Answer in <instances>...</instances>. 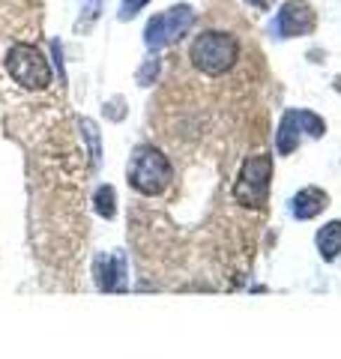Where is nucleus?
<instances>
[{"label": "nucleus", "instance_id": "f257e3e1", "mask_svg": "<svg viewBox=\"0 0 341 359\" xmlns=\"http://www.w3.org/2000/svg\"><path fill=\"white\" fill-rule=\"evenodd\" d=\"M189 57L195 63V69L203 75H225L236 63V57H240V45H236L231 33L210 30V33H201L192 42Z\"/></svg>", "mask_w": 341, "mask_h": 359}, {"label": "nucleus", "instance_id": "f03ea898", "mask_svg": "<svg viewBox=\"0 0 341 359\" xmlns=\"http://www.w3.org/2000/svg\"><path fill=\"white\" fill-rule=\"evenodd\" d=\"M174 180V171H170V162L165 153H159L156 147H138L129 162V186L141 195H162L165 189Z\"/></svg>", "mask_w": 341, "mask_h": 359}, {"label": "nucleus", "instance_id": "7ed1b4c3", "mask_svg": "<svg viewBox=\"0 0 341 359\" xmlns=\"http://www.w3.org/2000/svg\"><path fill=\"white\" fill-rule=\"evenodd\" d=\"M6 69L13 75V81L25 90H45L51 84V66L42 57L36 45H27V42L13 45L6 57Z\"/></svg>", "mask_w": 341, "mask_h": 359}, {"label": "nucleus", "instance_id": "20e7f679", "mask_svg": "<svg viewBox=\"0 0 341 359\" xmlns=\"http://www.w3.org/2000/svg\"><path fill=\"white\" fill-rule=\"evenodd\" d=\"M269 177H272V156L260 153V156L246 159L240 180H236V186H234V201L243 207H260L267 201Z\"/></svg>", "mask_w": 341, "mask_h": 359}, {"label": "nucleus", "instance_id": "39448f33", "mask_svg": "<svg viewBox=\"0 0 341 359\" xmlns=\"http://www.w3.org/2000/svg\"><path fill=\"white\" fill-rule=\"evenodd\" d=\"M195 25V9L192 6H170L165 13H159L150 18V25L144 30V42L147 48H165V45L177 42L180 36H186L189 27Z\"/></svg>", "mask_w": 341, "mask_h": 359}, {"label": "nucleus", "instance_id": "423d86ee", "mask_svg": "<svg viewBox=\"0 0 341 359\" xmlns=\"http://www.w3.org/2000/svg\"><path fill=\"white\" fill-rule=\"evenodd\" d=\"M314 9L305 0H288L281 6V13L276 18V33L279 39H290V36H305L314 30Z\"/></svg>", "mask_w": 341, "mask_h": 359}, {"label": "nucleus", "instance_id": "0eeeda50", "mask_svg": "<svg viewBox=\"0 0 341 359\" xmlns=\"http://www.w3.org/2000/svg\"><path fill=\"white\" fill-rule=\"evenodd\" d=\"M326 207H329V195L317 186H305L302 192H297L290 201V210L297 219H314V216H321Z\"/></svg>", "mask_w": 341, "mask_h": 359}, {"label": "nucleus", "instance_id": "6e6552de", "mask_svg": "<svg viewBox=\"0 0 341 359\" xmlns=\"http://www.w3.org/2000/svg\"><path fill=\"white\" fill-rule=\"evenodd\" d=\"M317 252H321V257L329 264L341 255V219L326 222L323 228L317 231Z\"/></svg>", "mask_w": 341, "mask_h": 359}, {"label": "nucleus", "instance_id": "1a4fd4ad", "mask_svg": "<svg viewBox=\"0 0 341 359\" xmlns=\"http://www.w3.org/2000/svg\"><path fill=\"white\" fill-rule=\"evenodd\" d=\"M300 147V126H297V114L288 111V114L281 117V126H279V153L288 156Z\"/></svg>", "mask_w": 341, "mask_h": 359}, {"label": "nucleus", "instance_id": "9d476101", "mask_svg": "<svg viewBox=\"0 0 341 359\" xmlns=\"http://www.w3.org/2000/svg\"><path fill=\"white\" fill-rule=\"evenodd\" d=\"M297 114V126H300V132H305L309 138H321V135L326 132V123L317 117V114H312V111H293Z\"/></svg>", "mask_w": 341, "mask_h": 359}, {"label": "nucleus", "instance_id": "9b49d317", "mask_svg": "<svg viewBox=\"0 0 341 359\" xmlns=\"http://www.w3.org/2000/svg\"><path fill=\"white\" fill-rule=\"evenodd\" d=\"M114 201H117V198H114V189L111 186H102L99 189V192H96V210H99V216H114Z\"/></svg>", "mask_w": 341, "mask_h": 359}, {"label": "nucleus", "instance_id": "f8f14e48", "mask_svg": "<svg viewBox=\"0 0 341 359\" xmlns=\"http://www.w3.org/2000/svg\"><path fill=\"white\" fill-rule=\"evenodd\" d=\"M147 4H150V0H123V6H120V18L123 21H129L135 13H138V9L141 6H147Z\"/></svg>", "mask_w": 341, "mask_h": 359}, {"label": "nucleus", "instance_id": "ddd939ff", "mask_svg": "<svg viewBox=\"0 0 341 359\" xmlns=\"http://www.w3.org/2000/svg\"><path fill=\"white\" fill-rule=\"evenodd\" d=\"M156 72H159V60H150V63H147L144 69L138 72V81H141V84H150V78H153Z\"/></svg>", "mask_w": 341, "mask_h": 359}, {"label": "nucleus", "instance_id": "4468645a", "mask_svg": "<svg viewBox=\"0 0 341 359\" xmlns=\"http://www.w3.org/2000/svg\"><path fill=\"white\" fill-rule=\"evenodd\" d=\"M252 6H258V9H269V0H248Z\"/></svg>", "mask_w": 341, "mask_h": 359}]
</instances>
